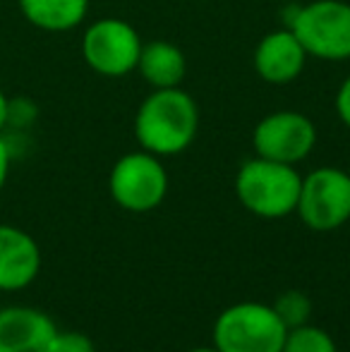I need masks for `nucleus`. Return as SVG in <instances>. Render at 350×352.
Instances as JSON below:
<instances>
[{"label": "nucleus", "instance_id": "20", "mask_svg": "<svg viewBox=\"0 0 350 352\" xmlns=\"http://www.w3.org/2000/svg\"><path fill=\"white\" fill-rule=\"evenodd\" d=\"M187 352H219L214 348V345H201V348H192V350H187Z\"/></svg>", "mask_w": 350, "mask_h": 352}, {"label": "nucleus", "instance_id": "19", "mask_svg": "<svg viewBox=\"0 0 350 352\" xmlns=\"http://www.w3.org/2000/svg\"><path fill=\"white\" fill-rule=\"evenodd\" d=\"M8 120H10V101H8V96L3 94V89H0V132L5 130Z\"/></svg>", "mask_w": 350, "mask_h": 352}, {"label": "nucleus", "instance_id": "7", "mask_svg": "<svg viewBox=\"0 0 350 352\" xmlns=\"http://www.w3.org/2000/svg\"><path fill=\"white\" fill-rule=\"evenodd\" d=\"M142 38L130 22L103 17L89 24L82 38V58L101 77H125L137 70Z\"/></svg>", "mask_w": 350, "mask_h": 352}, {"label": "nucleus", "instance_id": "18", "mask_svg": "<svg viewBox=\"0 0 350 352\" xmlns=\"http://www.w3.org/2000/svg\"><path fill=\"white\" fill-rule=\"evenodd\" d=\"M10 146L8 142L0 137V192H3L5 182H8V175H10Z\"/></svg>", "mask_w": 350, "mask_h": 352}, {"label": "nucleus", "instance_id": "11", "mask_svg": "<svg viewBox=\"0 0 350 352\" xmlns=\"http://www.w3.org/2000/svg\"><path fill=\"white\" fill-rule=\"evenodd\" d=\"M58 326L34 307L0 309V352H51Z\"/></svg>", "mask_w": 350, "mask_h": 352}, {"label": "nucleus", "instance_id": "14", "mask_svg": "<svg viewBox=\"0 0 350 352\" xmlns=\"http://www.w3.org/2000/svg\"><path fill=\"white\" fill-rule=\"evenodd\" d=\"M281 352H338L336 340L322 326H314L312 321L298 329H288Z\"/></svg>", "mask_w": 350, "mask_h": 352}, {"label": "nucleus", "instance_id": "1", "mask_svg": "<svg viewBox=\"0 0 350 352\" xmlns=\"http://www.w3.org/2000/svg\"><path fill=\"white\" fill-rule=\"evenodd\" d=\"M199 132V108L180 87L154 89L135 116V140L159 158L187 151Z\"/></svg>", "mask_w": 350, "mask_h": 352}, {"label": "nucleus", "instance_id": "3", "mask_svg": "<svg viewBox=\"0 0 350 352\" xmlns=\"http://www.w3.org/2000/svg\"><path fill=\"white\" fill-rule=\"evenodd\" d=\"M285 324L271 305L238 302L216 316L211 340L219 352H281L285 340Z\"/></svg>", "mask_w": 350, "mask_h": 352}, {"label": "nucleus", "instance_id": "10", "mask_svg": "<svg viewBox=\"0 0 350 352\" xmlns=\"http://www.w3.org/2000/svg\"><path fill=\"white\" fill-rule=\"evenodd\" d=\"M41 271V250L27 230L0 223V292L29 287Z\"/></svg>", "mask_w": 350, "mask_h": 352}, {"label": "nucleus", "instance_id": "6", "mask_svg": "<svg viewBox=\"0 0 350 352\" xmlns=\"http://www.w3.org/2000/svg\"><path fill=\"white\" fill-rule=\"evenodd\" d=\"M295 213L314 232H331L350 221V175L322 166L303 177Z\"/></svg>", "mask_w": 350, "mask_h": 352}, {"label": "nucleus", "instance_id": "2", "mask_svg": "<svg viewBox=\"0 0 350 352\" xmlns=\"http://www.w3.org/2000/svg\"><path fill=\"white\" fill-rule=\"evenodd\" d=\"M303 175L295 166L254 156L238 168L235 197L252 216L276 221L298 209Z\"/></svg>", "mask_w": 350, "mask_h": 352}, {"label": "nucleus", "instance_id": "16", "mask_svg": "<svg viewBox=\"0 0 350 352\" xmlns=\"http://www.w3.org/2000/svg\"><path fill=\"white\" fill-rule=\"evenodd\" d=\"M51 352H96V348L82 331H58L51 343Z\"/></svg>", "mask_w": 350, "mask_h": 352}, {"label": "nucleus", "instance_id": "17", "mask_svg": "<svg viewBox=\"0 0 350 352\" xmlns=\"http://www.w3.org/2000/svg\"><path fill=\"white\" fill-rule=\"evenodd\" d=\"M336 113L341 118V122L350 130V74L343 79V84L338 87L336 94Z\"/></svg>", "mask_w": 350, "mask_h": 352}, {"label": "nucleus", "instance_id": "5", "mask_svg": "<svg viewBox=\"0 0 350 352\" xmlns=\"http://www.w3.org/2000/svg\"><path fill=\"white\" fill-rule=\"evenodd\" d=\"M168 170L164 161L144 148L120 156L108 175L111 199L130 213L159 209L168 195Z\"/></svg>", "mask_w": 350, "mask_h": 352}, {"label": "nucleus", "instance_id": "9", "mask_svg": "<svg viewBox=\"0 0 350 352\" xmlns=\"http://www.w3.org/2000/svg\"><path fill=\"white\" fill-rule=\"evenodd\" d=\"M307 51L288 27L269 32L254 48V70L266 84L283 87L303 74Z\"/></svg>", "mask_w": 350, "mask_h": 352}, {"label": "nucleus", "instance_id": "8", "mask_svg": "<svg viewBox=\"0 0 350 352\" xmlns=\"http://www.w3.org/2000/svg\"><path fill=\"white\" fill-rule=\"evenodd\" d=\"M252 146L262 158L298 166L317 146V127L298 111H276L257 122Z\"/></svg>", "mask_w": 350, "mask_h": 352}, {"label": "nucleus", "instance_id": "4", "mask_svg": "<svg viewBox=\"0 0 350 352\" xmlns=\"http://www.w3.org/2000/svg\"><path fill=\"white\" fill-rule=\"evenodd\" d=\"M285 27L300 38L307 56L319 60L350 58V3L348 0H314L290 10Z\"/></svg>", "mask_w": 350, "mask_h": 352}, {"label": "nucleus", "instance_id": "13", "mask_svg": "<svg viewBox=\"0 0 350 352\" xmlns=\"http://www.w3.org/2000/svg\"><path fill=\"white\" fill-rule=\"evenodd\" d=\"M24 19L43 32H70L87 19L89 0H17Z\"/></svg>", "mask_w": 350, "mask_h": 352}, {"label": "nucleus", "instance_id": "12", "mask_svg": "<svg viewBox=\"0 0 350 352\" xmlns=\"http://www.w3.org/2000/svg\"><path fill=\"white\" fill-rule=\"evenodd\" d=\"M137 72L142 74L149 87L154 89H173L180 87L187 72L185 53L171 41H149L142 43L140 60H137Z\"/></svg>", "mask_w": 350, "mask_h": 352}, {"label": "nucleus", "instance_id": "15", "mask_svg": "<svg viewBox=\"0 0 350 352\" xmlns=\"http://www.w3.org/2000/svg\"><path fill=\"white\" fill-rule=\"evenodd\" d=\"M274 311L278 314V319L285 324V329H298L312 321V300L307 292L303 290H285L271 302Z\"/></svg>", "mask_w": 350, "mask_h": 352}]
</instances>
